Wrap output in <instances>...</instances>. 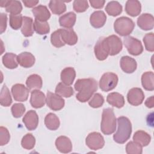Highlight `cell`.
Masks as SVG:
<instances>
[{"instance_id":"1","label":"cell","mask_w":154,"mask_h":154,"mask_svg":"<svg viewBox=\"0 0 154 154\" xmlns=\"http://www.w3.org/2000/svg\"><path fill=\"white\" fill-rule=\"evenodd\" d=\"M74 87L78 91L76 99L81 102H85L89 100L97 90V83L93 78L79 79L75 82Z\"/></svg>"},{"instance_id":"2","label":"cell","mask_w":154,"mask_h":154,"mask_svg":"<svg viewBox=\"0 0 154 154\" xmlns=\"http://www.w3.org/2000/svg\"><path fill=\"white\" fill-rule=\"evenodd\" d=\"M118 128L113 135L115 142L119 144L125 143L129 139L132 133V125L128 118L121 116L117 119Z\"/></svg>"},{"instance_id":"3","label":"cell","mask_w":154,"mask_h":154,"mask_svg":"<svg viewBox=\"0 0 154 154\" xmlns=\"http://www.w3.org/2000/svg\"><path fill=\"white\" fill-rule=\"evenodd\" d=\"M116 128V118L112 108H108L103 110L100 129L105 135L114 133Z\"/></svg>"},{"instance_id":"4","label":"cell","mask_w":154,"mask_h":154,"mask_svg":"<svg viewBox=\"0 0 154 154\" xmlns=\"http://www.w3.org/2000/svg\"><path fill=\"white\" fill-rule=\"evenodd\" d=\"M135 27V23L132 19L128 17L122 16L117 18L114 23L115 32L121 36L129 35Z\"/></svg>"},{"instance_id":"5","label":"cell","mask_w":154,"mask_h":154,"mask_svg":"<svg viewBox=\"0 0 154 154\" xmlns=\"http://www.w3.org/2000/svg\"><path fill=\"white\" fill-rule=\"evenodd\" d=\"M118 76L112 72L104 73L99 81V87L103 91L113 90L118 83Z\"/></svg>"},{"instance_id":"6","label":"cell","mask_w":154,"mask_h":154,"mask_svg":"<svg viewBox=\"0 0 154 154\" xmlns=\"http://www.w3.org/2000/svg\"><path fill=\"white\" fill-rule=\"evenodd\" d=\"M124 45L126 48L128 52L134 56L141 54L143 51V47L140 40L132 36L125 37Z\"/></svg>"},{"instance_id":"7","label":"cell","mask_w":154,"mask_h":154,"mask_svg":"<svg viewBox=\"0 0 154 154\" xmlns=\"http://www.w3.org/2000/svg\"><path fill=\"white\" fill-rule=\"evenodd\" d=\"M86 145L91 150H97L102 149L105 144L103 136L97 132L90 133L85 140Z\"/></svg>"},{"instance_id":"8","label":"cell","mask_w":154,"mask_h":154,"mask_svg":"<svg viewBox=\"0 0 154 154\" xmlns=\"http://www.w3.org/2000/svg\"><path fill=\"white\" fill-rule=\"evenodd\" d=\"M46 102L48 106L53 111H59L61 109L65 104L64 100L61 96L49 91L47 92Z\"/></svg>"},{"instance_id":"9","label":"cell","mask_w":154,"mask_h":154,"mask_svg":"<svg viewBox=\"0 0 154 154\" xmlns=\"http://www.w3.org/2000/svg\"><path fill=\"white\" fill-rule=\"evenodd\" d=\"M109 55L111 56L118 54L122 49V42L121 39L116 35H111L107 37H105Z\"/></svg>"},{"instance_id":"10","label":"cell","mask_w":154,"mask_h":154,"mask_svg":"<svg viewBox=\"0 0 154 154\" xmlns=\"http://www.w3.org/2000/svg\"><path fill=\"white\" fill-rule=\"evenodd\" d=\"M29 89L23 84H16L11 87V93L16 101L25 102L28 99Z\"/></svg>"},{"instance_id":"11","label":"cell","mask_w":154,"mask_h":154,"mask_svg":"<svg viewBox=\"0 0 154 154\" xmlns=\"http://www.w3.org/2000/svg\"><path fill=\"white\" fill-rule=\"evenodd\" d=\"M144 99V94L140 88H132L128 93L127 100L132 105L138 106L141 105Z\"/></svg>"},{"instance_id":"12","label":"cell","mask_w":154,"mask_h":154,"mask_svg":"<svg viewBox=\"0 0 154 154\" xmlns=\"http://www.w3.org/2000/svg\"><path fill=\"white\" fill-rule=\"evenodd\" d=\"M94 54L97 60L103 61L106 59L109 55V51L105 41V37L100 38L94 46Z\"/></svg>"},{"instance_id":"13","label":"cell","mask_w":154,"mask_h":154,"mask_svg":"<svg viewBox=\"0 0 154 154\" xmlns=\"http://www.w3.org/2000/svg\"><path fill=\"white\" fill-rule=\"evenodd\" d=\"M0 6L1 7H5L7 12L13 15L20 14L22 10L21 2L16 0L1 1L0 2Z\"/></svg>"},{"instance_id":"14","label":"cell","mask_w":154,"mask_h":154,"mask_svg":"<svg viewBox=\"0 0 154 154\" xmlns=\"http://www.w3.org/2000/svg\"><path fill=\"white\" fill-rule=\"evenodd\" d=\"M22 121L29 131L35 130L38 124V116L34 110H29L23 117Z\"/></svg>"},{"instance_id":"15","label":"cell","mask_w":154,"mask_h":154,"mask_svg":"<svg viewBox=\"0 0 154 154\" xmlns=\"http://www.w3.org/2000/svg\"><path fill=\"white\" fill-rule=\"evenodd\" d=\"M46 103V97L45 94L39 90H34L31 93L30 103L34 108L43 107Z\"/></svg>"},{"instance_id":"16","label":"cell","mask_w":154,"mask_h":154,"mask_svg":"<svg viewBox=\"0 0 154 154\" xmlns=\"http://www.w3.org/2000/svg\"><path fill=\"white\" fill-rule=\"evenodd\" d=\"M138 26L143 30L152 29L154 26V18L151 14L143 13L137 19Z\"/></svg>"},{"instance_id":"17","label":"cell","mask_w":154,"mask_h":154,"mask_svg":"<svg viewBox=\"0 0 154 154\" xmlns=\"http://www.w3.org/2000/svg\"><path fill=\"white\" fill-rule=\"evenodd\" d=\"M120 65L122 70L126 73H132L135 71L137 64L135 59L129 56H123L120 61Z\"/></svg>"},{"instance_id":"18","label":"cell","mask_w":154,"mask_h":154,"mask_svg":"<svg viewBox=\"0 0 154 154\" xmlns=\"http://www.w3.org/2000/svg\"><path fill=\"white\" fill-rule=\"evenodd\" d=\"M55 146L61 153H67L72 151V144L69 138L66 136H60L55 140Z\"/></svg>"},{"instance_id":"19","label":"cell","mask_w":154,"mask_h":154,"mask_svg":"<svg viewBox=\"0 0 154 154\" xmlns=\"http://www.w3.org/2000/svg\"><path fill=\"white\" fill-rule=\"evenodd\" d=\"M106 20V16L102 10H98L93 12L90 17V22L92 26L95 28L102 27Z\"/></svg>"},{"instance_id":"20","label":"cell","mask_w":154,"mask_h":154,"mask_svg":"<svg viewBox=\"0 0 154 154\" xmlns=\"http://www.w3.org/2000/svg\"><path fill=\"white\" fill-rule=\"evenodd\" d=\"M61 38L65 44L72 46L78 42V36L72 28L60 29Z\"/></svg>"},{"instance_id":"21","label":"cell","mask_w":154,"mask_h":154,"mask_svg":"<svg viewBox=\"0 0 154 154\" xmlns=\"http://www.w3.org/2000/svg\"><path fill=\"white\" fill-rule=\"evenodd\" d=\"M32 12L35 19L40 22H46L51 17V13L45 5H39L33 8Z\"/></svg>"},{"instance_id":"22","label":"cell","mask_w":154,"mask_h":154,"mask_svg":"<svg viewBox=\"0 0 154 154\" xmlns=\"http://www.w3.org/2000/svg\"><path fill=\"white\" fill-rule=\"evenodd\" d=\"M17 61L20 66L29 68L34 64L35 57L30 52H23L17 55Z\"/></svg>"},{"instance_id":"23","label":"cell","mask_w":154,"mask_h":154,"mask_svg":"<svg viewBox=\"0 0 154 154\" xmlns=\"http://www.w3.org/2000/svg\"><path fill=\"white\" fill-rule=\"evenodd\" d=\"M141 10V5L140 1L137 0H129L125 5V11L126 13L132 17H135L140 14Z\"/></svg>"},{"instance_id":"24","label":"cell","mask_w":154,"mask_h":154,"mask_svg":"<svg viewBox=\"0 0 154 154\" xmlns=\"http://www.w3.org/2000/svg\"><path fill=\"white\" fill-rule=\"evenodd\" d=\"M106 101L112 106L118 108H122L125 105L123 96L117 92H112L108 94L106 97Z\"/></svg>"},{"instance_id":"25","label":"cell","mask_w":154,"mask_h":154,"mask_svg":"<svg viewBox=\"0 0 154 154\" xmlns=\"http://www.w3.org/2000/svg\"><path fill=\"white\" fill-rule=\"evenodd\" d=\"M60 76L63 83L67 85H70L73 84L75 80L76 72L73 67H66L61 71Z\"/></svg>"},{"instance_id":"26","label":"cell","mask_w":154,"mask_h":154,"mask_svg":"<svg viewBox=\"0 0 154 154\" xmlns=\"http://www.w3.org/2000/svg\"><path fill=\"white\" fill-rule=\"evenodd\" d=\"M76 16L73 12H69L60 16L59 23L61 26L66 28H72L76 22Z\"/></svg>"},{"instance_id":"27","label":"cell","mask_w":154,"mask_h":154,"mask_svg":"<svg viewBox=\"0 0 154 154\" xmlns=\"http://www.w3.org/2000/svg\"><path fill=\"white\" fill-rule=\"evenodd\" d=\"M134 141L141 145L142 147L147 146L151 141L150 135L144 131H138L133 136Z\"/></svg>"},{"instance_id":"28","label":"cell","mask_w":154,"mask_h":154,"mask_svg":"<svg viewBox=\"0 0 154 154\" xmlns=\"http://www.w3.org/2000/svg\"><path fill=\"white\" fill-rule=\"evenodd\" d=\"M33 20L31 17L28 16L23 17V23L21 28V32L25 37H31L34 33Z\"/></svg>"},{"instance_id":"29","label":"cell","mask_w":154,"mask_h":154,"mask_svg":"<svg viewBox=\"0 0 154 154\" xmlns=\"http://www.w3.org/2000/svg\"><path fill=\"white\" fill-rule=\"evenodd\" d=\"M4 66L10 69H13L17 67V56L13 53H6L4 55L2 58Z\"/></svg>"},{"instance_id":"30","label":"cell","mask_w":154,"mask_h":154,"mask_svg":"<svg viewBox=\"0 0 154 154\" xmlns=\"http://www.w3.org/2000/svg\"><path fill=\"white\" fill-rule=\"evenodd\" d=\"M45 125L48 129L55 131L59 128L60 125L59 118L55 114L50 112L45 118Z\"/></svg>"},{"instance_id":"31","label":"cell","mask_w":154,"mask_h":154,"mask_svg":"<svg viewBox=\"0 0 154 154\" xmlns=\"http://www.w3.org/2000/svg\"><path fill=\"white\" fill-rule=\"evenodd\" d=\"M154 74L152 72H144L141 76V84L143 88L148 91L154 90Z\"/></svg>"},{"instance_id":"32","label":"cell","mask_w":154,"mask_h":154,"mask_svg":"<svg viewBox=\"0 0 154 154\" xmlns=\"http://www.w3.org/2000/svg\"><path fill=\"white\" fill-rule=\"evenodd\" d=\"M26 84L29 90L34 88L39 90L43 85L42 79L38 75L32 74L28 77L26 81Z\"/></svg>"},{"instance_id":"33","label":"cell","mask_w":154,"mask_h":154,"mask_svg":"<svg viewBox=\"0 0 154 154\" xmlns=\"http://www.w3.org/2000/svg\"><path fill=\"white\" fill-rule=\"evenodd\" d=\"M105 11L109 16H117L122 12V6L117 1H110L106 5Z\"/></svg>"},{"instance_id":"34","label":"cell","mask_w":154,"mask_h":154,"mask_svg":"<svg viewBox=\"0 0 154 154\" xmlns=\"http://www.w3.org/2000/svg\"><path fill=\"white\" fill-rule=\"evenodd\" d=\"M49 7L51 11L55 14H61L66 10V5L64 2L61 1H51L49 3Z\"/></svg>"},{"instance_id":"35","label":"cell","mask_w":154,"mask_h":154,"mask_svg":"<svg viewBox=\"0 0 154 154\" xmlns=\"http://www.w3.org/2000/svg\"><path fill=\"white\" fill-rule=\"evenodd\" d=\"M73 93L72 87L63 82L58 83L55 88V93L64 97H70L73 94Z\"/></svg>"},{"instance_id":"36","label":"cell","mask_w":154,"mask_h":154,"mask_svg":"<svg viewBox=\"0 0 154 154\" xmlns=\"http://www.w3.org/2000/svg\"><path fill=\"white\" fill-rule=\"evenodd\" d=\"M12 103V99L10 91L6 85H4L1 88L0 94V103L3 106H9Z\"/></svg>"},{"instance_id":"37","label":"cell","mask_w":154,"mask_h":154,"mask_svg":"<svg viewBox=\"0 0 154 154\" xmlns=\"http://www.w3.org/2000/svg\"><path fill=\"white\" fill-rule=\"evenodd\" d=\"M33 26L35 31L40 35L46 34L50 31V27L47 22H40L35 19Z\"/></svg>"},{"instance_id":"38","label":"cell","mask_w":154,"mask_h":154,"mask_svg":"<svg viewBox=\"0 0 154 154\" xmlns=\"http://www.w3.org/2000/svg\"><path fill=\"white\" fill-rule=\"evenodd\" d=\"M35 144V137L31 134H26L23 136L21 141V145L22 147L26 150H31L33 149Z\"/></svg>"},{"instance_id":"39","label":"cell","mask_w":154,"mask_h":154,"mask_svg":"<svg viewBox=\"0 0 154 154\" xmlns=\"http://www.w3.org/2000/svg\"><path fill=\"white\" fill-rule=\"evenodd\" d=\"M23 23V17L22 14H17V15H10V19H9V23L11 28L13 29L17 30L19 29L21 26L22 25Z\"/></svg>"},{"instance_id":"40","label":"cell","mask_w":154,"mask_h":154,"mask_svg":"<svg viewBox=\"0 0 154 154\" xmlns=\"http://www.w3.org/2000/svg\"><path fill=\"white\" fill-rule=\"evenodd\" d=\"M51 42L52 45L56 48H61L66 45L61 38L60 29L52 32L51 35Z\"/></svg>"},{"instance_id":"41","label":"cell","mask_w":154,"mask_h":154,"mask_svg":"<svg viewBox=\"0 0 154 154\" xmlns=\"http://www.w3.org/2000/svg\"><path fill=\"white\" fill-rule=\"evenodd\" d=\"M128 154H141L143 152L142 146L134 141H129L126 146Z\"/></svg>"},{"instance_id":"42","label":"cell","mask_w":154,"mask_h":154,"mask_svg":"<svg viewBox=\"0 0 154 154\" xmlns=\"http://www.w3.org/2000/svg\"><path fill=\"white\" fill-rule=\"evenodd\" d=\"M143 42L147 51H154V34L153 32L146 34L143 37Z\"/></svg>"},{"instance_id":"43","label":"cell","mask_w":154,"mask_h":154,"mask_svg":"<svg viewBox=\"0 0 154 154\" xmlns=\"http://www.w3.org/2000/svg\"><path fill=\"white\" fill-rule=\"evenodd\" d=\"M104 103V98L100 93H96L88 102L89 105L94 108H97L102 106Z\"/></svg>"},{"instance_id":"44","label":"cell","mask_w":154,"mask_h":154,"mask_svg":"<svg viewBox=\"0 0 154 154\" xmlns=\"http://www.w3.org/2000/svg\"><path fill=\"white\" fill-rule=\"evenodd\" d=\"M73 10L77 13H82L88 8V3L85 0H75L73 3Z\"/></svg>"},{"instance_id":"45","label":"cell","mask_w":154,"mask_h":154,"mask_svg":"<svg viewBox=\"0 0 154 154\" xmlns=\"http://www.w3.org/2000/svg\"><path fill=\"white\" fill-rule=\"evenodd\" d=\"M25 106L20 103H16L13 105L11 108L12 115L15 118H19L24 114L25 111Z\"/></svg>"},{"instance_id":"46","label":"cell","mask_w":154,"mask_h":154,"mask_svg":"<svg viewBox=\"0 0 154 154\" xmlns=\"http://www.w3.org/2000/svg\"><path fill=\"white\" fill-rule=\"evenodd\" d=\"M10 138V133L8 129L3 126L0 127V145L4 146L7 144Z\"/></svg>"},{"instance_id":"47","label":"cell","mask_w":154,"mask_h":154,"mask_svg":"<svg viewBox=\"0 0 154 154\" xmlns=\"http://www.w3.org/2000/svg\"><path fill=\"white\" fill-rule=\"evenodd\" d=\"M0 33L2 34L7 28V16L5 13L0 14Z\"/></svg>"},{"instance_id":"48","label":"cell","mask_w":154,"mask_h":154,"mask_svg":"<svg viewBox=\"0 0 154 154\" xmlns=\"http://www.w3.org/2000/svg\"><path fill=\"white\" fill-rule=\"evenodd\" d=\"M89 2L92 7L99 9L102 8L103 7L105 1L103 0H90Z\"/></svg>"},{"instance_id":"49","label":"cell","mask_w":154,"mask_h":154,"mask_svg":"<svg viewBox=\"0 0 154 154\" xmlns=\"http://www.w3.org/2000/svg\"><path fill=\"white\" fill-rule=\"evenodd\" d=\"M22 2L24 4L25 6L26 7H28V8L33 7L39 2L38 1H34H34L33 0H31V1H23Z\"/></svg>"},{"instance_id":"50","label":"cell","mask_w":154,"mask_h":154,"mask_svg":"<svg viewBox=\"0 0 154 154\" xmlns=\"http://www.w3.org/2000/svg\"><path fill=\"white\" fill-rule=\"evenodd\" d=\"M145 105L149 108H152L154 106L153 96H152L151 97L147 99V100L145 102Z\"/></svg>"}]
</instances>
